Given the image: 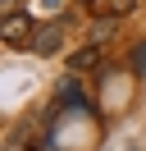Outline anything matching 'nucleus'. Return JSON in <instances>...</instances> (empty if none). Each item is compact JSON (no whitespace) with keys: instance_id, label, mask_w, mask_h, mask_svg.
I'll use <instances>...</instances> for the list:
<instances>
[{"instance_id":"1","label":"nucleus","mask_w":146,"mask_h":151,"mask_svg":"<svg viewBox=\"0 0 146 151\" xmlns=\"http://www.w3.org/2000/svg\"><path fill=\"white\" fill-rule=\"evenodd\" d=\"M32 14H23V9H9L5 19H0V37L9 41V46H32Z\"/></svg>"},{"instance_id":"2","label":"nucleus","mask_w":146,"mask_h":151,"mask_svg":"<svg viewBox=\"0 0 146 151\" xmlns=\"http://www.w3.org/2000/svg\"><path fill=\"white\" fill-rule=\"evenodd\" d=\"M64 37H69V23L50 19V23H41V28L32 32V50H36V55H55V50L64 46Z\"/></svg>"},{"instance_id":"3","label":"nucleus","mask_w":146,"mask_h":151,"mask_svg":"<svg viewBox=\"0 0 146 151\" xmlns=\"http://www.w3.org/2000/svg\"><path fill=\"white\" fill-rule=\"evenodd\" d=\"M91 9H96V19H123L137 9V0H91Z\"/></svg>"},{"instance_id":"4","label":"nucleus","mask_w":146,"mask_h":151,"mask_svg":"<svg viewBox=\"0 0 146 151\" xmlns=\"http://www.w3.org/2000/svg\"><path fill=\"white\" fill-rule=\"evenodd\" d=\"M100 50H105V46H82V50H73V55H69V69H73V73L96 69V64H100Z\"/></svg>"},{"instance_id":"5","label":"nucleus","mask_w":146,"mask_h":151,"mask_svg":"<svg viewBox=\"0 0 146 151\" xmlns=\"http://www.w3.org/2000/svg\"><path fill=\"white\" fill-rule=\"evenodd\" d=\"M114 23H119V19H96V23H91V46H110Z\"/></svg>"},{"instance_id":"6","label":"nucleus","mask_w":146,"mask_h":151,"mask_svg":"<svg viewBox=\"0 0 146 151\" xmlns=\"http://www.w3.org/2000/svg\"><path fill=\"white\" fill-rule=\"evenodd\" d=\"M132 64H137V69H142V73H146V41H142V46H137V55H132Z\"/></svg>"}]
</instances>
